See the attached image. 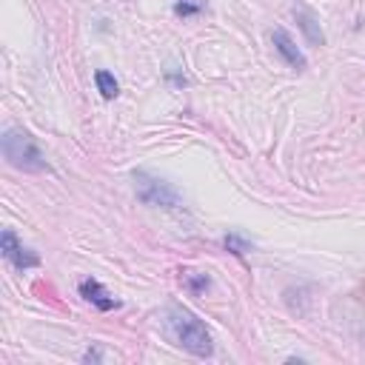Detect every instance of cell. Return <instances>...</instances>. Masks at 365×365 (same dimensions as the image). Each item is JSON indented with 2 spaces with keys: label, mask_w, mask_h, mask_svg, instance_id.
I'll return each instance as SVG.
<instances>
[{
  "label": "cell",
  "mask_w": 365,
  "mask_h": 365,
  "mask_svg": "<svg viewBox=\"0 0 365 365\" xmlns=\"http://www.w3.org/2000/svg\"><path fill=\"white\" fill-rule=\"evenodd\" d=\"M80 297L86 300V303H91L97 311H112V308H117L120 303L109 294V291L97 283V280H91V277H86L83 283H80Z\"/></svg>",
  "instance_id": "obj_7"
},
{
  "label": "cell",
  "mask_w": 365,
  "mask_h": 365,
  "mask_svg": "<svg viewBox=\"0 0 365 365\" xmlns=\"http://www.w3.org/2000/svg\"><path fill=\"white\" fill-rule=\"evenodd\" d=\"M166 328H168V334L175 337V343L183 351L200 357V359H206V357L214 354V343H211L208 328L197 317H194L188 308L168 305V311H166Z\"/></svg>",
  "instance_id": "obj_1"
},
{
  "label": "cell",
  "mask_w": 365,
  "mask_h": 365,
  "mask_svg": "<svg viewBox=\"0 0 365 365\" xmlns=\"http://www.w3.org/2000/svg\"><path fill=\"white\" fill-rule=\"evenodd\" d=\"M132 183H134V194H137L140 203L152 206V208H166V211H180L183 208V197L172 183H166V180H160L149 172H134Z\"/></svg>",
  "instance_id": "obj_3"
},
{
  "label": "cell",
  "mask_w": 365,
  "mask_h": 365,
  "mask_svg": "<svg viewBox=\"0 0 365 365\" xmlns=\"http://www.w3.org/2000/svg\"><path fill=\"white\" fill-rule=\"evenodd\" d=\"M223 246H226V249H229L231 254H237V257H242V254H249V251H251V242H249L246 237L234 234V231H231V234H229V237L223 240Z\"/></svg>",
  "instance_id": "obj_10"
},
{
  "label": "cell",
  "mask_w": 365,
  "mask_h": 365,
  "mask_svg": "<svg viewBox=\"0 0 365 365\" xmlns=\"http://www.w3.org/2000/svg\"><path fill=\"white\" fill-rule=\"evenodd\" d=\"M294 20H297L300 32L305 35V40H308L311 46H326V32H323L317 15H314L311 9H305V6H294Z\"/></svg>",
  "instance_id": "obj_6"
},
{
  "label": "cell",
  "mask_w": 365,
  "mask_h": 365,
  "mask_svg": "<svg viewBox=\"0 0 365 365\" xmlns=\"http://www.w3.org/2000/svg\"><path fill=\"white\" fill-rule=\"evenodd\" d=\"M83 362H103V351L100 348H89L83 354Z\"/></svg>",
  "instance_id": "obj_12"
},
{
  "label": "cell",
  "mask_w": 365,
  "mask_h": 365,
  "mask_svg": "<svg viewBox=\"0 0 365 365\" xmlns=\"http://www.w3.org/2000/svg\"><path fill=\"white\" fill-rule=\"evenodd\" d=\"M0 251H3V257L15 265L17 271H26V269H37L40 265V257L32 251V249H26L23 242L17 240V234L12 231V229H6L3 234H0Z\"/></svg>",
  "instance_id": "obj_4"
},
{
  "label": "cell",
  "mask_w": 365,
  "mask_h": 365,
  "mask_svg": "<svg viewBox=\"0 0 365 365\" xmlns=\"http://www.w3.org/2000/svg\"><path fill=\"white\" fill-rule=\"evenodd\" d=\"M94 83H97V91H100L106 100H114V97L120 94V86H117L114 75H112V71H106V69L97 71V75H94Z\"/></svg>",
  "instance_id": "obj_8"
},
{
  "label": "cell",
  "mask_w": 365,
  "mask_h": 365,
  "mask_svg": "<svg viewBox=\"0 0 365 365\" xmlns=\"http://www.w3.org/2000/svg\"><path fill=\"white\" fill-rule=\"evenodd\" d=\"M271 43H274V48L280 52V57L294 69V71H305L308 69V60H305V55L300 52V46L294 43V37H291L285 29H274L271 32Z\"/></svg>",
  "instance_id": "obj_5"
},
{
  "label": "cell",
  "mask_w": 365,
  "mask_h": 365,
  "mask_svg": "<svg viewBox=\"0 0 365 365\" xmlns=\"http://www.w3.org/2000/svg\"><path fill=\"white\" fill-rule=\"evenodd\" d=\"M180 280H183V285H186L188 291H194V294H200V291H206V288L211 285L208 274H197V271H183Z\"/></svg>",
  "instance_id": "obj_9"
},
{
  "label": "cell",
  "mask_w": 365,
  "mask_h": 365,
  "mask_svg": "<svg viewBox=\"0 0 365 365\" xmlns=\"http://www.w3.org/2000/svg\"><path fill=\"white\" fill-rule=\"evenodd\" d=\"M200 9H203L200 3H188V0H183V3H177V6H175V12H177V15H183V17H186V15H197Z\"/></svg>",
  "instance_id": "obj_11"
},
{
  "label": "cell",
  "mask_w": 365,
  "mask_h": 365,
  "mask_svg": "<svg viewBox=\"0 0 365 365\" xmlns=\"http://www.w3.org/2000/svg\"><path fill=\"white\" fill-rule=\"evenodd\" d=\"M0 145H3V157L9 160V166L20 168V172H32V175L48 172V160L29 132L6 129L3 137H0Z\"/></svg>",
  "instance_id": "obj_2"
}]
</instances>
